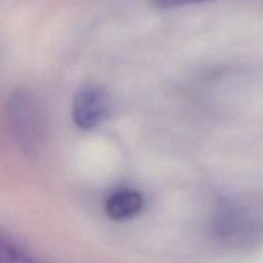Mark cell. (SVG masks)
<instances>
[{
	"label": "cell",
	"mask_w": 263,
	"mask_h": 263,
	"mask_svg": "<svg viewBox=\"0 0 263 263\" xmlns=\"http://www.w3.org/2000/svg\"><path fill=\"white\" fill-rule=\"evenodd\" d=\"M113 100L107 89L89 85L77 91L72 104V118L81 130H92L112 115Z\"/></svg>",
	"instance_id": "7a4b0ae2"
},
{
	"label": "cell",
	"mask_w": 263,
	"mask_h": 263,
	"mask_svg": "<svg viewBox=\"0 0 263 263\" xmlns=\"http://www.w3.org/2000/svg\"><path fill=\"white\" fill-rule=\"evenodd\" d=\"M144 198L138 190L120 189L112 193L105 202V213L112 220H128L141 212Z\"/></svg>",
	"instance_id": "3957f363"
},
{
	"label": "cell",
	"mask_w": 263,
	"mask_h": 263,
	"mask_svg": "<svg viewBox=\"0 0 263 263\" xmlns=\"http://www.w3.org/2000/svg\"><path fill=\"white\" fill-rule=\"evenodd\" d=\"M0 263H39L10 244L0 240Z\"/></svg>",
	"instance_id": "277c9868"
},
{
	"label": "cell",
	"mask_w": 263,
	"mask_h": 263,
	"mask_svg": "<svg viewBox=\"0 0 263 263\" xmlns=\"http://www.w3.org/2000/svg\"><path fill=\"white\" fill-rule=\"evenodd\" d=\"M9 123L18 144L26 153L37 152L41 140V121L36 100L30 92H15L9 100Z\"/></svg>",
	"instance_id": "6da1fadb"
},
{
	"label": "cell",
	"mask_w": 263,
	"mask_h": 263,
	"mask_svg": "<svg viewBox=\"0 0 263 263\" xmlns=\"http://www.w3.org/2000/svg\"><path fill=\"white\" fill-rule=\"evenodd\" d=\"M212 2V0H152L156 7L162 8V9H172V8L186 7V5L200 4V3Z\"/></svg>",
	"instance_id": "5b68a950"
}]
</instances>
